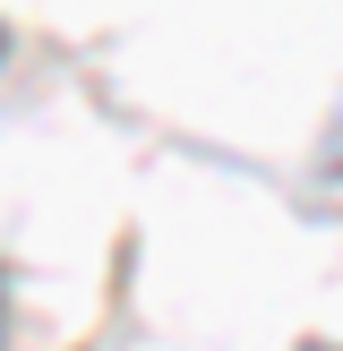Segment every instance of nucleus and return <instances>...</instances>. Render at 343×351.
Returning <instances> with one entry per match:
<instances>
[{
  "label": "nucleus",
  "instance_id": "1",
  "mask_svg": "<svg viewBox=\"0 0 343 351\" xmlns=\"http://www.w3.org/2000/svg\"><path fill=\"white\" fill-rule=\"evenodd\" d=\"M326 171H343V112H335V129H326Z\"/></svg>",
  "mask_w": 343,
  "mask_h": 351
},
{
  "label": "nucleus",
  "instance_id": "2",
  "mask_svg": "<svg viewBox=\"0 0 343 351\" xmlns=\"http://www.w3.org/2000/svg\"><path fill=\"white\" fill-rule=\"evenodd\" d=\"M0 60H9V26H0Z\"/></svg>",
  "mask_w": 343,
  "mask_h": 351
}]
</instances>
